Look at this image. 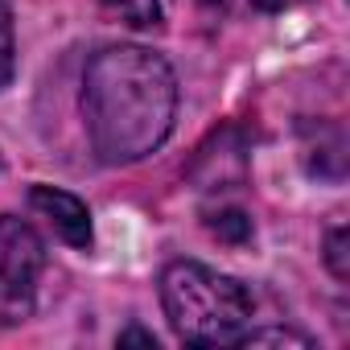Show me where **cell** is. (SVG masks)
<instances>
[{"label":"cell","mask_w":350,"mask_h":350,"mask_svg":"<svg viewBox=\"0 0 350 350\" xmlns=\"http://www.w3.org/2000/svg\"><path fill=\"white\" fill-rule=\"evenodd\" d=\"M83 124L111 169L152 157L178 124V75L148 46H103L83 70Z\"/></svg>","instance_id":"1"},{"label":"cell","mask_w":350,"mask_h":350,"mask_svg":"<svg viewBox=\"0 0 350 350\" xmlns=\"http://www.w3.org/2000/svg\"><path fill=\"white\" fill-rule=\"evenodd\" d=\"M161 309L186 346H235L256 317L247 284L198 260L165 264Z\"/></svg>","instance_id":"2"},{"label":"cell","mask_w":350,"mask_h":350,"mask_svg":"<svg viewBox=\"0 0 350 350\" xmlns=\"http://www.w3.org/2000/svg\"><path fill=\"white\" fill-rule=\"evenodd\" d=\"M42 272H46L42 235L17 215H0V325H17L33 313Z\"/></svg>","instance_id":"3"},{"label":"cell","mask_w":350,"mask_h":350,"mask_svg":"<svg viewBox=\"0 0 350 350\" xmlns=\"http://www.w3.org/2000/svg\"><path fill=\"white\" fill-rule=\"evenodd\" d=\"M29 206L54 227V235L66 243V247H75V252H91V243H95V227H91V211H87V202L79 198V194H70V190H58V186H29Z\"/></svg>","instance_id":"4"},{"label":"cell","mask_w":350,"mask_h":350,"mask_svg":"<svg viewBox=\"0 0 350 350\" xmlns=\"http://www.w3.org/2000/svg\"><path fill=\"white\" fill-rule=\"evenodd\" d=\"M305 169L309 178L342 182L346 173V132L338 120H317V136L305 140Z\"/></svg>","instance_id":"5"},{"label":"cell","mask_w":350,"mask_h":350,"mask_svg":"<svg viewBox=\"0 0 350 350\" xmlns=\"http://www.w3.org/2000/svg\"><path fill=\"white\" fill-rule=\"evenodd\" d=\"M103 13L128 29H161L165 25L161 0H103Z\"/></svg>","instance_id":"6"},{"label":"cell","mask_w":350,"mask_h":350,"mask_svg":"<svg viewBox=\"0 0 350 350\" xmlns=\"http://www.w3.org/2000/svg\"><path fill=\"white\" fill-rule=\"evenodd\" d=\"M17 75V29H13V9L9 0H0V91Z\"/></svg>","instance_id":"7"},{"label":"cell","mask_w":350,"mask_h":350,"mask_svg":"<svg viewBox=\"0 0 350 350\" xmlns=\"http://www.w3.org/2000/svg\"><path fill=\"white\" fill-rule=\"evenodd\" d=\"M321 260H325V268H329L334 280H350V231H346L342 223L325 231V252H321Z\"/></svg>","instance_id":"8"},{"label":"cell","mask_w":350,"mask_h":350,"mask_svg":"<svg viewBox=\"0 0 350 350\" xmlns=\"http://www.w3.org/2000/svg\"><path fill=\"white\" fill-rule=\"evenodd\" d=\"M206 227H211L219 239H227V243H243V239H252V219H247L243 211H235V206H223V211L206 215Z\"/></svg>","instance_id":"9"},{"label":"cell","mask_w":350,"mask_h":350,"mask_svg":"<svg viewBox=\"0 0 350 350\" xmlns=\"http://www.w3.org/2000/svg\"><path fill=\"white\" fill-rule=\"evenodd\" d=\"M235 346H301V350H309L313 338L301 334V329H280V325H268V329H252L247 325V334Z\"/></svg>","instance_id":"10"},{"label":"cell","mask_w":350,"mask_h":350,"mask_svg":"<svg viewBox=\"0 0 350 350\" xmlns=\"http://www.w3.org/2000/svg\"><path fill=\"white\" fill-rule=\"evenodd\" d=\"M116 346H144V350H157L161 342H157V334H148V329H140V325H128V329L116 338Z\"/></svg>","instance_id":"11"},{"label":"cell","mask_w":350,"mask_h":350,"mask_svg":"<svg viewBox=\"0 0 350 350\" xmlns=\"http://www.w3.org/2000/svg\"><path fill=\"white\" fill-rule=\"evenodd\" d=\"M288 5V0H252V9H260V13H280Z\"/></svg>","instance_id":"12"}]
</instances>
